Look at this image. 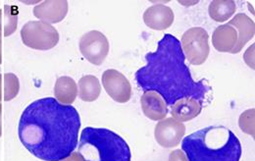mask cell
Here are the masks:
<instances>
[{
  "label": "cell",
  "mask_w": 255,
  "mask_h": 161,
  "mask_svg": "<svg viewBox=\"0 0 255 161\" xmlns=\"http://www.w3.org/2000/svg\"><path fill=\"white\" fill-rule=\"evenodd\" d=\"M23 43L35 50H49L59 42V32L42 21H30L21 30Z\"/></svg>",
  "instance_id": "cell-5"
},
{
  "label": "cell",
  "mask_w": 255,
  "mask_h": 161,
  "mask_svg": "<svg viewBox=\"0 0 255 161\" xmlns=\"http://www.w3.org/2000/svg\"><path fill=\"white\" fill-rule=\"evenodd\" d=\"M255 108L248 109L241 114L239 118V126L242 131L255 138Z\"/></svg>",
  "instance_id": "cell-21"
},
{
  "label": "cell",
  "mask_w": 255,
  "mask_h": 161,
  "mask_svg": "<svg viewBox=\"0 0 255 161\" xmlns=\"http://www.w3.org/2000/svg\"><path fill=\"white\" fill-rule=\"evenodd\" d=\"M144 58L146 65L135 72L136 84L143 92L157 93L167 106L187 97L203 104L210 88L204 80L192 79L181 41L175 35L166 33L158 41L157 49Z\"/></svg>",
  "instance_id": "cell-2"
},
{
  "label": "cell",
  "mask_w": 255,
  "mask_h": 161,
  "mask_svg": "<svg viewBox=\"0 0 255 161\" xmlns=\"http://www.w3.org/2000/svg\"><path fill=\"white\" fill-rule=\"evenodd\" d=\"M61 161H83L81 160V158L79 157L78 153H73L69 158H67L66 160Z\"/></svg>",
  "instance_id": "cell-24"
},
{
  "label": "cell",
  "mask_w": 255,
  "mask_h": 161,
  "mask_svg": "<svg viewBox=\"0 0 255 161\" xmlns=\"http://www.w3.org/2000/svg\"><path fill=\"white\" fill-rule=\"evenodd\" d=\"M79 47L82 55L96 66L102 64L109 53L108 38L99 31H91L82 35Z\"/></svg>",
  "instance_id": "cell-7"
},
{
  "label": "cell",
  "mask_w": 255,
  "mask_h": 161,
  "mask_svg": "<svg viewBox=\"0 0 255 161\" xmlns=\"http://www.w3.org/2000/svg\"><path fill=\"white\" fill-rule=\"evenodd\" d=\"M182 150L189 161H240L243 154L240 140L225 126H209L187 136Z\"/></svg>",
  "instance_id": "cell-3"
},
{
  "label": "cell",
  "mask_w": 255,
  "mask_h": 161,
  "mask_svg": "<svg viewBox=\"0 0 255 161\" xmlns=\"http://www.w3.org/2000/svg\"><path fill=\"white\" fill-rule=\"evenodd\" d=\"M172 117L180 122H188L196 118L202 110V105L193 98H183L171 106Z\"/></svg>",
  "instance_id": "cell-15"
},
{
  "label": "cell",
  "mask_w": 255,
  "mask_h": 161,
  "mask_svg": "<svg viewBox=\"0 0 255 161\" xmlns=\"http://www.w3.org/2000/svg\"><path fill=\"white\" fill-rule=\"evenodd\" d=\"M239 39L238 32L235 27L225 24L217 27L212 34V44L214 48L222 53H233Z\"/></svg>",
  "instance_id": "cell-14"
},
{
  "label": "cell",
  "mask_w": 255,
  "mask_h": 161,
  "mask_svg": "<svg viewBox=\"0 0 255 161\" xmlns=\"http://www.w3.org/2000/svg\"><path fill=\"white\" fill-rule=\"evenodd\" d=\"M175 20V14L171 7L164 4H154L143 13L144 24L154 31L169 29Z\"/></svg>",
  "instance_id": "cell-10"
},
{
  "label": "cell",
  "mask_w": 255,
  "mask_h": 161,
  "mask_svg": "<svg viewBox=\"0 0 255 161\" xmlns=\"http://www.w3.org/2000/svg\"><path fill=\"white\" fill-rule=\"evenodd\" d=\"M55 99L65 105H71L78 96V86L74 79L68 76L59 77L54 86Z\"/></svg>",
  "instance_id": "cell-16"
},
{
  "label": "cell",
  "mask_w": 255,
  "mask_h": 161,
  "mask_svg": "<svg viewBox=\"0 0 255 161\" xmlns=\"http://www.w3.org/2000/svg\"><path fill=\"white\" fill-rule=\"evenodd\" d=\"M1 80H2V77H1V74H0V100H1Z\"/></svg>",
  "instance_id": "cell-27"
},
{
  "label": "cell",
  "mask_w": 255,
  "mask_h": 161,
  "mask_svg": "<svg viewBox=\"0 0 255 161\" xmlns=\"http://www.w3.org/2000/svg\"><path fill=\"white\" fill-rule=\"evenodd\" d=\"M169 161H189V160L183 151L175 150L170 153Z\"/></svg>",
  "instance_id": "cell-23"
},
{
  "label": "cell",
  "mask_w": 255,
  "mask_h": 161,
  "mask_svg": "<svg viewBox=\"0 0 255 161\" xmlns=\"http://www.w3.org/2000/svg\"><path fill=\"white\" fill-rule=\"evenodd\" d=\"M80 129L81 117L74 106L44 97L23 111L18 134L33 157L43 161H61L76 150Z\"/></svg>",
  "instance_id": "cell-1"
},
{
  "label": "cell",
  "mask_w": 255,
  "mask_h": 161,
  "mask_svg": "<svg viewBox=\"0 0 255 161\" xmlns=\"http://www.w3.org/2000/svg\"><path fill=\"white\" fill-rule=\"evenodd\" d=\"M102 86L107 95L119 103H126L131 97L129 81L121 72L109 69L102 74Z\"/></svg>",
  "instance_id": "cell-8"
},
{
  "label": "cell",
  "mask_w": 255,
  "mask_h": 161,
  "mask_svg": "<svg viewBox=\"0 0 255 161\" xmlns=\"http://www.w3.org/2000/svg\"><path fill=\"white\" fill-rule=\"evenodd\" d=\"M68 7L66 0H47L33 8V15L47 24H57L67 16Z\"/></svg>",
  "instance_id": "cell-11"
},
{
  "label": "cell",
  "mask_w": 255,
  "mask_h": 161,
  "mask_svg": "<svg viewBox=\"0 0 255 161\" xmlns=\"http://www.w3.org/2000/svg\"><path fill=\"white\" fill-rule=\"evenodd\" d=\"M228 24H230L236 28V30L238 32V35H239L237 46L232 53V54H236V53L241 52L243 50L244 46L255 37V22L247 14L239 13L232 20H230L228 22Z\"/></svg>",
  "instance_id": "cell-13"
},
{
  "label": "cell",
  "mask_w": 255,
  "mask_h": 161,
  "mask_svg": "<svg viewBox=\"0 0 255 161\" xmlns=\"http://www.w3.org/2000/svg\"><path fill=\"white\" fill-rule=\"evenodd\" d=\"M79 97L86 102H93L100 96L101 85L94 75H87L79 81Z\"/></svg>",
  "instance_id": "cell-18"
},
{
  "label": "cell",
  "mask_w": 255,
  "mask_h": 161,
  "mask_svg": "<svg viewBox=\"0 0 255 161\" xmlns=\"http://www.w3.org/2000/svg\"><path fill=\"white\" fill-rule=\"evenodd\" d=\"M2 63V38H1V32H0V64Z\"/></svg>",
  "instance_id": "cell-25"
},
{
  "label": "cell",
  "mask_w": 255,
  "mask_h": 161,
  "mask_svg": "<svg viewBox=\"0 0 255 161\" xmlns=\"http://www.w3.org/2000/svg\"><path fill=\"white\" fill-rule=\"evenodd\" d=\"M18 8L13 5H4L0 10V32L4 36H10L16 32L18 27Z\"/></svg>",
  "instance_id": "cell-19"
},
{
  "label": "cell",
  "mask_w": 255,
  "mask_h": 161,
  "mask_svg": "<svg viewBox=\"0 0 255 161\" xmlns=\"http://www.w3.org/2000/svg\"><path fill=\"white\" fill-rule=\"evenodd\" d=\"M1 111H2V105L0 103V138L2 136V126H1Z\"/></svg>",
  "instance_id": "cell-26"
},
{
  "label": "cell",
  "mask_w": 255,
  "mask_h": 161,
  "mask_svg": "<svg viewBox=\"0 0 255 161\" xmlns=\"http://www.w3.org/2000/svg\"><path fill=\"white\" fill-rule=\"evenodd\" d=\"M255 44L250 46L244 54V60L250 68L255 70Z\"/></svg>",
  "instance_id": "cell-22"
},
{
  "label": "cell",
  "mask_w": 255,
  "mask_h": 161,
  "mask_svg": "<svg viewBox=\"0 0 255 161\" xmlns=\"http://www.w3.org/2000/svg\"><path fill=\"white\" fill-rule=\"evenodd\" d=\"M143 114L153 121H161L168 114V106L155 92H144L140 98Z\"/></svg>",
  "instance_id": "cell-12"
},
{
  "label": "cell",
  "mask_w": 255,
  "mask_h": 161,
  "mask_svg": "<svg viewBox=\"0 0 255 161\" xmlns=\"http://www.w3.org/2000/svg\"><path fill=\"white\" fill-rule=\"evenodd\" d=\"M237 5L233 0H214L210 2L208 13L212 20L222 23L231 19L236 13Z\"/></svg>",
  "instance_id": "cell-17"
},
{
  "label": "cell",
  "mask_w": 255,
  "mask_h": 161,
  "mask_svg": "<svg viewBox=\"0 0 255 161\" xmlns=\"http://www.w3.org/2000/svg\"><path fill=\"white\" fill-rule=\"evenodd\" d=\"M78 155L83 161H130L127 142L113 131L87 127L82 131Z\"/></svg>",
  "instance_id": "cell-4"
},
{
  "label": "cell",
  "mask_w": 255,
  "mask_h": 161,
  "mask_svg": "<svg viewBox=\"0 0 255 161\" xmlns=\"http://www.w3.org/2000/svg\"><path fill=\"white\" fill-rule=\"evenodd\" d=\"M209 34L200 27H193L182 35L181 46L186 59L191 65H202L210 52Z\"/></svg>",
  "instance_id": "cell-6"
},
{
  "label": "cell",
  "mask_w": 255,
  "mask_h": 161,
  "mask_svg": "<svg viewBox=\"0 0 255 161\" xmlns=\"http://www.w3.org/2000/svg\"><path fill=\"white\" fill-rule=\"evenodd\" d=\"M186 134V126L173 117L165 118L158 122L154 130L156 142L162 148L172 149L181 144Z\"/></svg>",
  "instance_id": "cell-9"
},
{
  "label": "cell",
  "mask_w": 255,
  "mask_h": 161,
  "mask_svg": "<svg viewBox=\"0 0 255 161\" xmlns=\"http://www.w3.org/2000/svg\"><path fill=\"white\" fill-rule=\"evenodd\" d=\"M20 91V82L18 77L13 73L4 75V100L10 101L18 96Z\"/></svg>",
  "instance_id": "cell-20"
}]
</instances>
